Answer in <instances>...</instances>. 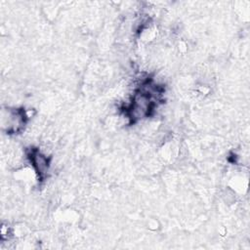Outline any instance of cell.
<instances>
[{
    "mask_svg": "<svg viewBox=\"0 0 250 250\" xmlns=\"http://www.w3.org/2000/svg\"><path fill=\"white\" fill-rule=\"evenodd\" d=\"M28 158L38 176V180L43 181L47 177V173L49 171V158L45 154L41 153L38 148H31L28 153Z\"/></svg>",
    "mask_w": 250,
    "mask_h": 250,
    "instance_id": "6da1fadb",
    "label": "cell"
}]
</instances>
